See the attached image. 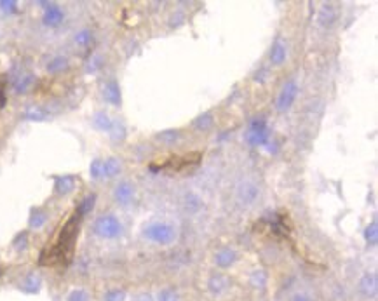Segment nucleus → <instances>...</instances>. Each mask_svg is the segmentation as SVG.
I'll list each match as a JSON object with an SVG mask.
<instances>
[{"label":"nucleus","instance_id":"nucleus-1","mask_svg":"<svg viewBox=\"0 0 378 301\" xmlns=\"http://www.w3.org/2000/svg\"><path fill=\"white\" fill-rule=\"evenodd\" d=\"M94 233L101 239H117L122 233V225L114 214H105L96 220Z\"/></svg>","mask_w":378,"mask_h":301},{"label":"nucleus","instance_id":"nucleus-2","mask_svg":"<svg viewBox=\"0 0 378 301\" xmlns=\"http://www.w3.org/2000/svg\"><path fill=\"white\" fill-rule=\"evenodd\" d=\"M145 237L152 242H157V244H171L174 239H176V230H174L171 225L168 223H152L145 228Z\"/></svg>","mask_w":378,"mask_h":301},{"label":"nucleus","instance_id":"nucleus-3","mask_svg":"<svg viewBox=\"0 0 378 301\" xmlns=\"http://www.w3.org/2000/svg\"><path fill=\"white\" fill-rule=\"evenodd\" d=\"M202 153L201 151H190V153L183 155V157H171L166 164H161V169H171V171H185L195 167L201 162Z\"/></svg>","mask_w":378,"mask_h":301},{"label":"nucleus","instance_id":"nucleus-4","mask_svg":"<svg viewBox=\"0 0 378 301\" xmlns=\"http://www.w3.org/2000/svg\"><path fill=\"white\" fill-rule=\"evenodd\" d=\"M268 140V127L265 118H254L250 124V129L246 132V141L251 147H260V145L267 143Z\"/></svg>","mask_w":378,"mask_h":301},{"label":"nucleus","instance_id":"nucleus-5","mask_svg":"<svg viewBox=\"0 0 378 301\" xmlns=\"http://www.w3.org/2000/svg\"><path fill=\"white\" fill-rule=\"evenodd\" d=\"M298 96V85L296 82H288L283 89H281L279 96H277V110L279 112H284L293 105V101L296 99Z\"/></svg>","mask_w":378,"mask_h":301},{"label":"nucleus","instance_id":"nucleus-6","mask_svg":"<svg viewBox=\"0 0 378 301\" xmlns=\"http://www.w3.org/2000/svg\"><path fill=\"white\" fill-rule=\"evenodd\" d=\"M114 195L119 204L127 206V204H131L132 198H134V187H132L129 181H122V183H119L117 187H115Z\"/></svg>","mask_w":378,"mask_h":301},{"label":"nucleus","instance_id":"nucleus-7","mask_svg":"<svg viewBox=\"0 0 378 301\" xmlns=\"http://www.w3.org/2000/svg\"><path fill=\"white\" fill-rule=\"evenodd\" d=\"M75 188V176L72 174H63L58 176L54 181V191L58 195H68L70 191H74Z\"/></svg>","mask_w":378,"mask_h":301},{"label":"nucleus","instance_id":"nucleus-8","mask_svg":"<svg viewBox=\"0 0 378 301\" xmlns=\"http://www.w3.org/2000/svg\"><path fill=\"white\" fill-rule=\"evenodd\" d=\"M63 18H65V14H63V9L58 7V5L47 4V7H45V12H44V23L49 26H58L59 23L63 21Z\"/></svg>","mask_w":378,"mask_h":301},{"label":"nucleus","instance_id":"nucleus-9","mask_svg":"<svg viewBox=\"0 0 378 301\" xmlns=\"http://www.w3.org/2000/svg\"><path fill=\"white\" fill-rule=\"evenodd\" d=\"M103 98L105 101H108L110 105H121V91H119V85L117 82L110 80L105 87H103Z\"/></svg>","mask_w":378,"mask_h":301},{"label":"nucleus","instance_id":"nucleus-10","mask_svg":"<svg viewBox=\"0 0 378 301\" xmlns=\"http://www.w3.org/2000/svg\"><path fill=\"white\" fill-rule=\"evenodd\" d=\"M258 195V188L251 183H244L239 187V200L243 204H251L256 198Z\"/></svg>","mask_w":378,"mask_h":301},{"label":"nucleus","instance_id":"nucleus-11","mask_svg":"<svg viewBox=\"0 0 378 301\" xmlns=\"http://www.w3.org/2000/svg\"><path fill=\"white\" fill-rule=\"evenodd\" d=\"M25 118L26 120H45L47 118V112L44 110L42 107H39V105H28V107L25 108Z\"/></svg>","mask_w":378,"mask_h":301},{"label":"nucleus","instance_id":"nucleus-12","mask_svg":"<svg viewBox=\"0 0 378 301\" xmlns=\"http://www.w3.org/2000/svg\"><path fill=\"white\" fill-rule=\"evenodd\" d=\"M359 291L364 296H373L377 293V275H364L359 282Z\"/></svg>","mask_w":378,"mask_h":301},{"label":"nucleus","instance_id":"nucleus-13","mask_svg":"<svg viewBox=\"0 0 378 301\" xmlns=\"http://www.w3.org/2000/svg\"><path fill=\"white\" fill-rule=\"evenodd\" d=\"M92 125H94L96 129H99V131L110 132L114 120H112V118L108 117V113H105V112H98V113L94 115V118H92Z\"/></svg>","mask_w":378,"mask_h":301},{"label":"nucleus","instance_id":"nucleus-14","mask_svg":"<svg viewBox=\"0 0 378 301\" xmlns=\"http://www.w3.org/2000/svg\"><path fill=\"white\" fill-rule=\"evenodd\" d=\"M121 173V162L117 158L103 160V178H114Z\"/></svg>","mask_w":378,"mask_h":301},{"label":"nucleus","instance_id":"nucleus-15","mask_svg":"<svg viewBox=\"0 0 378 301\" xmlns=\"http://www.w3.org/2000/svg\"><path fill=\"white\" fill-rule=\"evenodd\" d=\"M284 59H286V45L281 40H277L270 51V61L274 63V65H283Z\"/></svg>","mask_w":378,"mask_h":301},{"label":"nucleus","instance_id":"nucleus-16","mask_svg":"<svg viewBox=\"0 0 378 301\" xmlns=\"http://www.w3.org/2000/svg\"><path fill=\"white\" fill-rule=\"evenodd\" d=\"M94 204H96V195H94V193L87 195V197H84V198L81 200V202H79L75 214H77V216L81 218V216H84V214L91 213V211L94 209Z\"/></svg>","mask_w":378,"mask_h":301},{"label":"nucleus","instance_id":"nucleus-17","mask_svg":"<svg viewBox=\"0 0 378 301\" xmlns=\"http://www.w3.org/2000/svg\"><path fill=\"white\" fill-rule=\"evenodd\" d=\"M33 82H35L33 75H23V77H19L18 80L14 82L16 92H18V94H25V92H28L30 87L33 85Z\"/></svg>","mask_w":378,"mask_h":301},{"label":"nucleus","instance_id":"nucleus-18","mask_svg":"<svg viewBox=\"0 0 378 301\" xmlns=\"http://www.w3.org/2000/svg\"><path fill=\"white\" fill-rule=\"evenodd\" d=\"M235 260V253L230 249H223L220 251V253L216 254V264L218 266H221V268H227V266H230L232 263H234Z\"/></svg>","mask_w":378,"mask_h":301},{"label":"nucleus","instance_id":"nucleus-19","mask_svg":"<svg viewBox=\"0 0 378 301\" xmlns=\"http://www.w3.org/2000/svg\"><path fill=\"white\" fill-rule=\"evenodd\" d=\"M45 221H47V214L44 211H33L32 216H30V228L39 230V228L44 226Z\"/></svg>","mask_w":378,"mask_h":301},{"label":"nucleus","instance_id":"nucleus-20","mask_svg":"<svg viewBox=\"0 0 378 301\" xmlns=\"http://www.w3.org/2000/svg\"><path fill=\"white\" fill-rule=\"evenodd\" d=\"M66 68H68V59L63 58V56H58V58H54L47 65V70L51 72V74H59V72L66 70Z\"/></svg>","mask_w":378,"mask_h":301},{"label":"nucleus","instance_id":"nucleus-21","mask_svg":"<svg viewBox=\"0 0 378 301\" xmlns=\"http://www.w3.org/2000/svg\"><path fill=\"white\" fill-rule=\"evenodd\" d=\"M377 221H373L371 225H368V228L364 230V239H366L368 244L375 246L378 242V230H377Z\"/></svg>","mask_w":378,"mask_h":301},{"label":"nucleus","instance_id":"nucleus-22","mask_svg":"<svg viewBox=\"0 0 378 301\" xmlns=\"http://www.w3.org/2000/svg\"><path fill=\"white\" fill-rule=\"evenodd\" d=\"M39 286H41V279L35 275H28L25 280V284H23V289H25L26 293H37Z\"/></svg>","mask_w":378,"mask_h":301},{"label":"nucleus","instance_id":"nucleus-23","mask_svg":"<svg viewBox=\"0 0 378 301\" xmlns=\"http://www.w3.org/2000/svg\"><path fill=\"white\" fill-rule=\"evenodd\" d=\"M333 19H335L333 7H331V5H324L323 11H321V14H319L321 25H331V23H333Z\"/></svg>","mask_w":378,"mask_h":301},{"label":"nucleus","instance_id":"nucleus-24","mask_svg":"<svg viewBox=\"0 0 378 301\" xmlns=\"http://www.w3.org/2000/svg\"><path fill=\"white\" fill-rule=\"evenodd\" d=\"M91 176L94 178V180H99V178H103V160L96 158V160L92 162V164H91Z\"/></svg>","mask_w":378,"mask_h":301},{"label":"nucleus","instance_id":"nucleus-25","mask_svg":"<svg viewBox=\"0 0 378 301\" xmlns=\"http://www.w3.org/2000/svg\"><path fill=\"white\" fill-rule=\"evenodd\" d=\"M66 301H89V294L84 289H75L72 291Z\"/></svg>","mask_w":378,"mask_h":301},{"label":"nucleus","instance_id":"nucleus-26","mask_svg":"<svg viewBox=\"0 0 378 301\" xmlns=\"http://www.w3.org/2000/svg\"><path fill=\"white\" fill-rule=\"evenodd\" d=\"M75 42L79 45H87L91 42V32L89 30H81V32L75 35Z\"/></svg>","mask_w":378,"mask_h":301},{"label":"nucleus","instance_id":"nucleus-27","mask_svg":"<svg viewBox=\"0 0 378 301\" xmlns=\"http://www.w3.org/2000/svg\"><path fill=\"white\" fill-rule=\"evenodd\" d=\"M110 134L114 140H122V138H124V127H122V124L114 122V125H112V129H110Z\"/></svg>","mask_w":378,"mask_h":301},{"label":"nucleus","instance_id":"nucleus-28","mask_svg":"<svg viewBox=\"0 0 378 301\" xmlns=\"http://www.w3.org/2000/svg\"><path fill=\"white\" fill-rule=\"evenodd\" d=\"M157 298L159 301H176V294H174L173 289H162Z\"/></svg>","mask_w":378,"mask_h":301},{"label":"nucleus","instance_id":"nucleus-29","mask_svg":"<svg viewBox=\"0 0 378 301\" xmlns=\"http://www.w3.org/2000/svg\"><path fill=\"white\" fill-rule=\"evenodd\" d=\"M0 9L4 12H9V14H12V12L18 11V4L16 2H12V0H4V2H0Z\"/></svg>","mask_w":378,"mask_h":301},{"label":"nucleus","instance_id":"nucleus-30","mask_svg":"<svg viewBox=\"0 0 378 301\" xmlns=\"http://www.w3.org/2000/svg\"><path fill=\"white\" fill-rule=\"evenodd\" d=\"M126 298L124 291H110V293H107V296H105V301H122Z\"/></svg>","mask_w":378,"mask_h":301},{"label":"nucleus","instance_id":"nucleus-31","mask_svg":"<svg viewBox=\"0 0 378 301\" xmlns=\"http://www.w3.org/2000/svg\"><path fill=\"white\" fill-rule=\"evenodd\" d=\"M211 124H213V118H211V115H210V113L204 115V117H201L197 122H195V125H197V127H202V129L210 127Z\"/></svg>","mask_w":378,"mask_h":301},{"label":"nucleus","instance_id":"nucleus-32","mask_svg":"<svg viewBox=\"0 0 378 301\" xmlns=\"http://www.w3.org/2000/svg\"><path fill=\"white\" fill-rule=\"evenodd\" d=\"M221 282L225 284L227 280H225L223 277H216V279H213V280H211V289H213V291H221L225 287V286H221Z\"/></svg>","mask_w":378,"mask_h":301},{"label":"nucleus","instance_id":"nucleus-33","mask_svg":"<svg viewBox=\"0 0 378 301\" xmlns=\"http://www.w3.org/2000/svg\"><path fill=\"white\" fill-rule=\"evenodd\" d=\"M99 61H101V59H99V58H92L91 61H89V63H92V65H89V66H87V72H94V70H98L99 66H101V63H99Z\"/></svg>","mask_w":378,"mask_h":301},{"label":"nucleus","instance_id":"nucleus-34","mask_svg":"<svg viewBox=\"0 0 378 301\" xmlns=\"http://www.w3.org/2000/svg\"><path fill=\"white\" fill-rule=\"evenodd\" d=\"M5 103H7V98H5L4 84H0V108L5 107Z\"/></svg>","mask_w":378,"mask_h":301},{"label":"nucleus","instance_id":"nucleus-35","mask_svg":"<svg viewBox=\"0 0 378 301\" xmlns=\"http://www.w3.org/2000/svg\"><path fill=\"white\" fill-rule=\"evenodd\" d=\"M293 301H312L308 296H305V294H296V296L293 298Z\"/></svg>","mask_w":378,"mask_h":301},{"label":"nucleus","instance_id":"nucleus-36","mask_svg":"<svg viewBox=\"0 0 378 301\" xmlns=\"http://www.w3.org/2000/svg\"><path fill=\"white\" fill-rule=\"evenodd\" d=\"M136 301H152V298L148 296V294H147V296H145V294H143V296H140V298H138V300H136Z\"/></svg>","mask_w":378,"mask_h":301}]
</instances>
